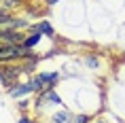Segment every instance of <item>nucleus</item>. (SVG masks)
<instances>
[{
    "mask_svg": "<svg viewBox=\"0 0 125 123\" xmlns=\"http://www.w3.org/2000/svg\"><path fill=\"white\" fill-rule=\"evenodd\" d=\"M28 34L19 30H9V28H0V45H21L26 40Z\"/></svg>",
    "mask_w": 125,
    "mask_h": 123,
    "instance_id": "nucleus-4",
    "label": "nucleus"
},
{
    "mask_svg": "<svg viewBox=\"0 0 125 123\" xmlns=\"http://www.w3.org/2000/svg\"><path fill=\"white\" fill-rule=\"evenodd\" d=\"M30 108V100L28 98H21V102H19V110H28Z\"/></svg>",
    "mask_w": 125,
    "mask_h": 123,
    "instance_id": "nucleus-13",
    "label": "nucleus"
},
{
    "mask_svg": "<svg viewBox=\"0 0 125 123\" xmlns=\"http://www.w3.org/2000/svg\"><path fill=\"white\" fill-rule=\"evenodd\" d=\"M74 123H91V119L87 115H76L74 117Z\"/></svg>",
    "mask_w": 125,
    "mask_h": 123,
    "instance_id": "nucleus-12",
    "label": "nucleus"
},
{
    "mask_svg": "<svg viewBox=\"0 0 125 123\" xmlns=\"http://www.w3.org/2000/svg\"><path fill=\"white\" fill-rule=\"evenodd\" d=\"M51 123H74V117L68 110H57L55 115H51Z\"/></svg>",
    "mask_w": 125,
    "mask_h": 123,
    "instance_id": "nucleus-8",
    "label": "nucleus"
},
{
    "mask_svg": "<svg viewBox=\"0 0 125 123\" xmlns=\"http://www.w3.org/2000/svg\"><path fill=\"white\" fill-rule=\"evenodd\" d=\"M40 38H42V34H38V32H32L30 36H26V40H23V45L28 47V49H34V47L40 43Z\"/></svg>",
    "mask_w": 125,
    "mask_h": 123,
    "instance_id": "nucleus-9",
    "label": "nucleus"
},
{
    "mask_svg": "<svg viewBox=\"0 0 125 123\" xmlns=\"http://www.w3.org/2000/svg\"><path fill=\"white\" fill-rule=\"evenodd\" d=\"M30 32H38V34H45V36H53V28H51V23L49 21H38V23H34L32 28H30Z\"/></svg>",
    "mask_w": 125,
    "mask_h": 123,
    "instance_id": "nucleus-7",
    "label": "nucleus"
},
{
    "mask_svg": "<svg viewBox=\"0 0 125 123\" xmlns=\"http://www.w3.org/2000/svg\"><path fill=\"white\" fill-rule=\"evenodd\" d=\"M0 4H2V7L4 9H17V7H21V0H0Z\"/></svg>",
    "mask_w": 125,
    "mask_h": 123,
    "instance_id": "nucleus-11",
    "label": "nucleus"
},
{
    "mask_svg": "<svg viewBox=\"0 0 125 123\" xmlns=\"http://www.w3.org/2000/svg\"><path fill=\"white\" fill-rule=\"evenodd\" d=\"M32 55H34V51L28 49L23 43L21 45H0V64H13V62L28 59Z\"/></svg>",
    "mask_w": 125,
    "mask_h": 123,
    "instance_id": "nucleus-1",
    "label": "nucleus"
},
{
    "mask_svg": "<svg viewBox=\"0 0 125 123\" xmlns=\"http://www.w3.org/2000/svg\"><path fill=\"white\" fill-rule=\"evenodd\" d=\"M11 17H13V15H11V11H9V9H4L2 4H0V28H4V23H7Z\"/></svg>",
    "mask_w": 125,
    "mask_h": 123,
    "instance_id": "nucleus-10",
    "label": "nucleus"
},
{
    "mask_svg": "<svg viewBox=\"0 0 125 123\" xmlns=\"http://www.w3.org/2000/svg\"><path fill=\"white\" fill-rule=\"evenodd\" d=\"M91 123H104V121H102V119H95V121H91Z\"/></svg>",
    "mask_w": 125,
    "mask_h": 123,
    "instance_id": "nucleus-17",
    "label": "nucleus"
},
{
    "mask_svg": "<svg viewBox=\"0 0 125 123\" xmlns=\"http://www.w3.org/2000/svg\"><path fill=\"white\" fill-rule=\"evenodd\" d=\"M21 74H26L23 64L13 66V68H4V66H0V85H9V87H13Z\"/></svg>",
    "mask_w": 125,
    "mask_h": 123,
    "instance_id": "nucleus-3",
    "label": "nucleus"
},
{
    "mask_svg": "<svg viewBox=\"0 0 125 123\" xmlns=\"http://www.w3.org/2000/svg\"><path fill=\"white\" fill-rule=\"evenodd\" d=\"M32 85H34V91H45V89H51L55 87V83L59 81V72H38V74H34L32 78Z\"/></svg>",
    "mask_w": 125,
    "mask_h": 123,
    "instance_id": "nucleus-2",
    "label": "nucleus"
},
{
    "mask_svg": "<svg viewBox=\"0 0 125 123\" xmlns=\"http://www.w3.org/2000/svg\"><path fill=\"white\" fill-rule=\"evenodd\" d=\"M87 64L91 66V68H95V66H98V59H95V57H89V59H87Z\"/></svg>",
    "mask_w": 125,
    "mask_h": 123,
    "instance_id": "nucleus-15",
    "label": "nucleus"
},
{
    "mask_svg": "<svg viewBox=\"0 0 125 123\" xmlns=\"http://www.w3.org/2000/svg\"><path fill=\"white\" fill-rule=\"evenodd\" d=\"M19 123H32V119H30L28 115H21L19 117Z\"/></svg>",
    "mask_w": 125,
    "mask_h": 123,
    "instance_id": "nucleus-14",
    "label": "nucleus"
},
{
    "mask_svg": "<svg viewBox=\"0 0 125 123\" xmlns=\"http://www.w3.org/2000/svg\"><path fill=\"white\" fill-rule=\"evenodd\" d=\"M59 0H47V4H57Z\"/></svg>",
    "mask_w": 125,
    "mask_h": 123,
    "instance_id": "nucleus-16",
    "label": "nucleus"
},
{
    "mask_svg": "<svg viewBox=\"0 0 125 123\" xmlns=\"http://www.w3.org/2000/svg\"><path fill=\"white\" fill-rule=\"evenodd\" d=\"M45 104H55V106H62V98L53 91V87L51 89H45V91H40L38 93V100H36V106L38 108H42Z\"/></svg>",
    "mask_w": 125,
    "mask_h": 123,
    "instance_id": "nucleus-5",
    "label": "nucleus"
},
{
    "mask_svg": "<svg viewBox=\"0 0 125 123\" xmlns=\"http://www.w3.org/2000/svg\"><path fill=\"white\" fill-rule=\"evenodd\" d=\"M34 91L32 81H26V83H15L13 87H9V96L11 98H28Z\"/></svg>",
    "mask_w": 125,
    "mask_h": 123,
    "instance_id": "nucleus-6",
    "label": "nucleus"
}]
</instances>
